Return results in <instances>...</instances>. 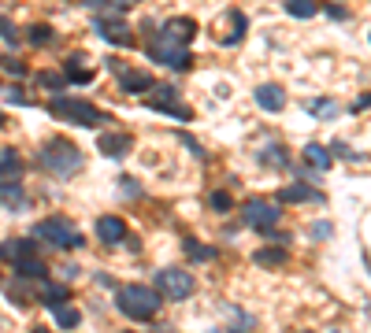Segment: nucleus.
<instances>
[{
	"mask_svg": "<svg viewBox=\"0 0 371 333\" xmlns=\"http://www.w3.org/2000/svg\"><path fill=\"white\" fill-rule=\"evenodd\" d=\"M38 163H41V171H48L52 178H60V181H67V178H74L78 171H82V152L71 145V141H63V137H56V141H48V145H41V152H38Z\"/></svg>",
	"mask_w": 371,
	"mask_h": 333,
	"instance_id": "f257e3e1",
	"label": "nucleus"
},
{
	"mask_svg": "<svg viewBox=\"0 0 371 333\" xmlns=\"http://www.w3.org/2000/svg\"><path fill=\"white\" fill-rule=\"evenodd\" d=\"M116 304H119V311L126 315V319L153 322L156 311H160V293L156 289H145V286H126V289H119Z\"/></svg>",
	"mask_w": 371,
	"mask_h": 333,
	"instance_id": "f03ea898",
	"label": "nucleus"
},
{
	"mask_svg": "<svg viewBox=\"0 0 371 333\" xmlns=\"http://www.w3.org/2000/svg\"><path fill=\"white\" fill-rule=\"evenodd\" d=\"M48 115L63 123H74V126H96L101 123V111L86 100H67V96H52L48 100Z\"/></svg>",
	"mask_w": 371,
	"mask_h": 333,
	"instance_id": "7ed1b4c3",
	"label": "nucleus"
},
{
	"mask_svg": "<svg viewBox=\"0 0 371 333\" xmlns=\"http://www.w3.org/2000/svg\"><path fill=\"white\" fill-rule=\"evenodd\" d=\"M34 237L56 244V248H78V244H82L78 230H74L67 219H45V222H38V226H34Z\"/></svg>",
	"mask_w": 371,
	"mask_h": 333,
	"instance_id": "20e7f679",
	"label": "nucleus"
},
{
	"mask_svg": "<svg viewBox=\"0 0 371 333\" xmlns=\"http://www.w3.org/2000/svg\"><path fill=\"white\" fill-rule=\"evenodd\" d=\"M156 293H164L167 300H189L193 289H197V281H193L186 271H179V266H164V271L156 274Z\"/></svg>",
	"mask_w": 371,
	"mask_h": 333,
	"instance_id": "39448f33",
	"label": "nucleus"
},
{
	"mask_svg": "<svg viewBox=\"0 0 371 333\" xmlns=\"http://www.w3.org/2000/svg\"><path fill=\"white\" fill-rule=\"evenodd\" d=\"M149 56H153L156 63L171 67V71H189V63H193L189 48H186V45H171V41H153Z\"/></svg>",
	"mask_w": 371,
	"mask_h": 333,
	"instance_id": "423d86ee",
	"label": "nucleus"
},
{
	"mask_svg": "<svg viewBox=\"0 0 371 333\" xmlns=\"http://www.w3.org/2000/svg\"><path fill=\"white\" fill-rule=\"evenodd\" d=\"M241 215H245V222H249L253 230H267V226L279 222L282 211H279V204H267V200H249Z\"/></svg>",
	"mask_w": 371,
	"mask_h": 333,
	"instance_id": "0eeeda50",
	"label": "nucleus"
},
{
	"mask_svg": "<svg viewBox=\"0 0 371 333\" xmlns=\"http://www.w3.org/2000/svg\"><path fill=\"white\" fill-rule=\"evenodd\" d=\"M216 33H219L223 45H238L241 38H245V15H241V11H227L219 19V30Z\"/></svg>",
	"mask_w": 371,
	"mask_h": 333,
	"instance_id": "6e6552de",
	"label": "nucleus"
},
{
	"mask_svg": "<svg viewBox=\"0 0 371 333\" xmlns=\"http://www.w3.org/2000/svg\"><path fill=\"white\" fill-rule=\"evenodd\" d=\"M93 30H96V33H104L111 45H126V41L134 38L131 26H126L123 19H104V15H96V19H93Z\"/></svg>",
	"mask_w": 371,
	"mask_h": 333,
	"instance_id": "1a4fd4ad",
	"label": "nucleus"
},
{
	"mask_svg": "<svg viewBox=\"0 0 371 333\" xmlns=\"http://www.w3.org/2000/svg\"><path fill=\"white\" fill-rule=\"evenodd\" d=\"M108 67H111V71H119V74H123V81H119V86H123L126 93H149V89L156 86V81H153V74H145V71H123V67H119L116 60H111Z\"/></svg>",
	"mask_w": 371,
	"mask_h": 333,
	"instance_id": "9d476101",
	"label": "nucleus"
},
{
	"mask_svg": "<svg viewBox=\"0 0 371 333\" xmlns=\"http://www.w3.org/2000/svg\"><path fill=\"white\" fill-rule=\"evenodd\" d=\"M193 33H197V23H193V19H167L164 23V38H160V41L186 45V41H193Z\"/></svg>",
	"mask_w": 371,
	"mask_h": 333,
	"instance_id": "9b49d317",
	"label": "nucleus"
},
{
	"mask_svg": "<svg viewBox=\"0 0 371 333\" xmlns=\"http://www.w3.org/2000/svg\"><path fill=\"white\" fill-rule=\"evenodd\" d=\"M96 237H101L104 244H119V241H126V226H123V219H116V215H104V219H96Z\"/></svg>",
	"mask_w": 371,
	"mask_h": 333,
	"instance_id": "f8f14e48",
	"label": "nucleus"
},
{
	"mask_svg": "<svg viewBox=\"0 0 371 333\" xmlns=\"http://www.w3.org/2000/svg\"><path fill=\"white\" fill-rule=\"evenodd\" d=\"M256 104H260L264 111H282V104H286V93H282V86H271V81H264V86H256Z\"/></svg>",
	"mask_w": 371,
	"mask_h": 333,
	"instance_id": "ddd939ff",
	"label": "nucleus"
},
{
	"mask_svg": "<svg viewBox=\"0 0 371 333\" xmlns=\"http://www.w3.org/2000/svg\"><path fill=\"white\" fill-rule=\"evenodd\" d=\"M96 148H101L104 156H126L131 137H126V133H104V137H96Z\"/></svg>",
	"mask_w": 371,
	"mask_h": 333,
	"instance_id": "4468645a",
	"label": "nucleus"
},
{
	"mask_svg": "<svg viewBox=\"0 0 371 333\" xmlns=\"http://www.w3.org/2000/svg\"><path fill=\"white\" fill-rule=\"evenodd\" d=\"M23 174V159L15 148H4L0 152V181H11V178H19Z\"/></svg>",
	"mask_w": 371,
	"mask_h": 333,
	"instance_id": "2eb2a0df",
	"label": "nucleus"
},
{
	"mask_svg": "<svg viewBox=\"0 0 371 333\" xmlns=\"http://www.w3.org/2000/svg\"><path fill=\"white\" fill-rule=\"evenodd\" d=\"M15 274H19V278H41V281H45V274H48V266H45V259H34V256H23V259H15Z\"/></svg>",
	"mask_w": 371,
	"mask_h": 333,
	"instance_id": "dca6fc26",
	"label": "nucleus"
},
{
	"mask_svg": "<svg viewBox=\"0 0 371 333\" xmlns=\"http://www.w3.org/2000/svg\"><path fill=\"white\" fill-rule=\"evenodd\" d=\"M0 204L11 208V211H23L26 208V193L19 186H11V181H0Z\"/></svg>",
	"mask_w": 371,
	"mask_h": 333,
	"instance_id": "f3484780",
	"label": "nucleus"
},
{
	"mask_svg": "<svg viewBox=\"0 0 371 333\" xmlns=\"http://www.w3.org/2000/svg\"><path fill=\"white\" fill-rule=\"evenodd\" d=\"M279 196H282V204H304V200H323V196H319V189L304 186V181H301V186H289V189H282Z\"/></svg>",
	"mask_w": 371,
	"mask_h": 333,
	"instance_id": "a211bd4d",
	"label": "nucleus"
},
{
	"mask_svg": "<svg viewBox=\"0 0 371 333\" xmlns=\"http://www.w3.org/2000/svg\"><path fill=\"white\" fill-rule=\"evenodd\" d=\"M71 300V289L67 286H41V304L45 307H63Z\"/></svg>",
	"mask_w": 371,
	"mask_h": 333,
	"instance_id": "6ab92c4d",
	"label": "nucleus"
},
{
	"mask_svg": "<svg viewBox=\"0 0 371 333\" xmlns=\"http://www.w3.org/2000/svg\"><path fill=\"white\" fill-rule=\"evenodd\" d=\"M23 256H34V241H4L0 244V259H23Z\"/></svg>",
	"mask_w": 371,
	"mask_h": 333,
	"instance_id": "aec40b11",
	"label": "nucleus"
},
{
	"mask_svg": "<svg viewBox=\"0 0 371 333\" xmlns=\"http://www.w3.org/2000/svg\"><path fill=\"white\" fill-rule=\"evenodd\" d=\"M286 11L294 15V19H312V15L319 11L316 0H286Z\"/></svg>",
	"mask_w": 371,
	"mask_h": 333,
	"instance_id": "412c9836",
	"label": "nucleus"
},
{
	"mask_svg": "<svg viewBox=\"0 0 371 333\" xmlns=\"http://www.w3.org/2000/svg\"><path fill=\"white\" fill-rule=\"evenodd\" d=\"M304 159L316 163L319 171H331V152H327L323 145H304Z\"/></svg>",
	"mask_w": 371,
	"mask_h": 333,
	"instance_id": "4be33fe9",
	"label": "nucleus"
},
{
	"mask_svg": "<svg viewBox=\"0 0 371 333\" xmlns=\"http://www.w3.org/2000/svg\"><path fill=\"white\" fill-rule=\"evenodd\" d=\"M253 263H260V266H282L286 263V252H282V248H260V252H253Z\"/></svg>",
	"mask_w": 371,
	"mask_h": 333,
	"instance_id": "5701e85b",
	"label": "nucleus"
},
{
	"mask_svg": "<svg viewBox=\"0 0 371 333\" xmlns=\"http://www.w3.org/2000/svg\"><path fill=\"white\" fill-rule=\"evenodd\" d=\"M309 111L316 115V119H334V115H338V104H334L331 96H319V100H312V104H309Z\"/></svg>",
	"mask_w": 371,
	"mask_h": 333,
	"instance_id": "b1692460",
	"label": "nucleus"
},
{
	"mask_svg": "<svg viewBox=\"0 0 371 333\" xmlns=\"http://www.w3.org/2000/svg\"><path fill=\"white\" fill-rule=\"evenodd\" d=\"M78 322H82V315H78L74 307H67V304L56 307V326H60V329H74Z\"/></svg>",
	"mask_w": 371,
	"mask_h": 333,
	"instance_id": "393cba45",
	"label": "nucleus"
},
{
	"mask_svg": "<svg viewBox=\"0 0 371 333\" xmlns=\"http://www.w3.org/2000/svg\"><path fill=\"white\" fill-rule=\"evenodd\" d=\"M186 252H189L193 259H201V263L216 259V248H212V244H201V241H186Z\"/></svg>",
	"mask_w": 371,
	"mask_h": 333,
	"instance_id": "a878e982",
	"label": "nucleus"
},
{
	"mask_svg": "<svg viewBox=\"0 0 371 333\" xmlns=\"http://www.w3.org/2000/svg\"><path fill=\"white\" fill-rule=\"evenodd\" d=\"M38 81H41V86L45 89H63V86H67V78H63V74H52V71H45V74H38Z\"/></svg>",
	"mask_w": 371,
	"mask_h": 333,
	"instance_id": "bb28decb",
	"label": "nucleus"
},
{
	"mask_svg": "<svg viewBox=\"0 0 371 333\" xmlns=\"http://www.w3.org/2000/svg\"><path fill=\"white\" fill-rule=\"evenodd\" d=\"M260 159H264V163H271V166H286V163H289L282 148H264V156H260Z\"/></svg>",
	"mask_w": 371,
	"mask_h": 333,
	"instance_id": "cd10ccee",
	"label": "nucleus"
},
{
	"mask_svg": "<svg viewBox=\"0 0 371 333\" xmlns=\"http://www.w3.org/2000/svg\"><path fill=\"white\" fill-rule=\"evenodd\" d=\"M67 81H74V86H89V81H93V71H89V67H78V71H71Z\"/></svg>",
	"mask_w": 371,
	"mask_h": 333,
	"instance_id": "c85d7f7f",
	"label": "nucleus"
},
{
	"mask_svg": "<svg viewBox=\"0 0 371 333\" xmlns=\"http://www.w3.org/2000/svg\"><path fill=\"white\" fill-rule=\"evenodd\" d=\"M0 38H4L8 45H15V41H19V33H15V26L4 19V15H0Z\"/></svg>",
	"mask_w": 371,
	"mask_h": 333,
	"instance_id": "c756f323",
	"label": "nucleus"
},
{
	"mask_svg": "<svg viewBox=\"0 0 371 333\" xmlns=\"http://www.w3.org/2000/svg\"><path fill=\"white\" fill-rule=\"evenodd\" d=\"M48 38H52V30H48V26H34V30H30V41H34V45H41Z\"/></svg>",
	"mask_w": 371,
	"mask_h": 333,
	"instance_id": "7c9ffc66",
	"label": "nucleus"
},
{
	"mask_svg": "<svg viewBox=\"0 0 371 333\" xmlns=\"http://www.w3.org/2000/svg\"><path fill=\"white\" fill-rule=\"evenodd\" d=\"M212 208L216 211H231V196L227 193H212Z\"/></svg>",
	"mask_w": 371,
	"mask_h": 333,
	"instance_id": "2f4dec72",
	"label": "nucleus"
},
{
	"mask_svg": "<svg viewBox=\"0 0 371 333\" xmlns=\"http://www.w3.org/2000/svg\"><path fill=\"white\" fill-rule=\"evenodd\" d=\"M119 189H123L126 196H131V200H134V196L141 193V186H138V181H131V178H123V181H119Z\"/></svg>",
	"mask_w": 371,
	"mask_h": 333,
	"instance_id": "473e14b6",
	"label": "nucleus"
},
{
	"mask_svg": "<svg viewBox=\"0 0 371 333\" xmlns=\"http://www.w3.org/2000/svg\"><path fill=\"white\" fill-rule=\"evenodd\" d=\"M4 67H8V71H15V74H26V67L15 60V56H4Z\"/></svg>",
	"mask_w": 371,
	"mask_h": 333,
	"instance_id": "72a5a7b5",
	"label": "nucleus"
},
{
	"mask_svg": "<svg viewBox=\"0 0 371 333\" xmlns=\"http://www.w3.org/2000/svg\"><path fill=\"white\" fill-rule=\"evenodd\" d=\"M327 15H331V19H338V23H342V19H349V15H345V8H338V4H327Z\"/></svg>",
	"mask_w": 371,
	"mask_h": 333,
	"instance_id": "f704fd0d",
	"label": "nucleus"
},
{
	"mask_svg": "<svg viewBox=\"0 0 371 333\" xmlns=\"http://www.w3.org/2000/svg\"><path fill=\"white\" fill-rule=\"evenodd\" d=\"M316 237L327 241V237H331V222H316Z\"/></svg>",
	"mask_w": 371,
	"mask_h": 333,
	"instance_id": "c9c22d12",
	"label": "nucleus"
},
{
	"mask_svg": "<svg viewBox=\"0 0 371 333\" xmlns=\"http://www.w3.org/2000/svg\"><path fill=\"white\" fill-rule=\"evenodd\" d=\"M8 100H15V104H26V100H30V96H26L23 89H11V93H8Z\"/></svg>",
	"mask_w": 371,
	"mask_h": 333,
	"instance_id": "e433bc0d",
	"label": "nucleus"
},
{
	"mask_svg": "<svg viewBox=\"0 0 371 333\" xmlns=\"http://www.w3.org/2000/svg\"><path fill=\"white\" fill-rule=\"evenodd\" d=\"M364 108H371V93H367V96H360V100H357V104H353L349 111H364Z\"/></svg>",
	"mask_w": 371,
	"mask_h": 333,
	"instance_id": "4c0bfd02",
	"label": "nucleus"
},
{
	"mask_svg": "<svg viewBox=\"0 0 371 333\" xmlns=\"http://www.w3.org/2000/svg\"><path fill=\"white\" fill-rule=\"evenodd\" d=\"M111 4H116V8H131L134 0H111Z\"/></svg>",
	"mask_w": 371,
	"mask_h": 333,
	"instance_id": "58836bf2",
	"label": "nucleus"
},
{
	"mask_svg": "<svg viewBox=\"0 0 371 333\" xmlns=\"http://www.w3.org/2000/svg\"><path fill=\"white\" fill-rule=\"evenodd\" d=\"M34 333H48V329H41V326H38V329H34Z\"/></svg>",
	"mask_w": 371,
	"mask_h": 333,
	"instance_id": "ea45409f",
	"label": "nucleus"
},
{
	"mask_svg": "<svg viewBox=\"0 0 371 333\" xmlns=\"http://www.w3.org/2000/svg\"><path fill=\"white\" fill-rule=\"evenodd\" d=\"M0 126H4V115H0Z\"/></svg>",
	"mask_w": 371,
	"mask_h": 333,
	"instance_id": "a19ab883",
	"label": "nucleus"
}]
</instances>
